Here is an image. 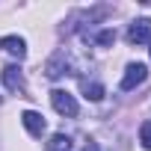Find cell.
Segmentation results:
<instances>
[{
    "label": "cell",
    "mask_w": 151,
    "mask_h": 151,
    "mask_svg": "<svg viewBox=\"0 0 151 151\" xmlns=\"http://www.w3.org/2000/svg\"><path fill=\"white\" fill-rule=\"evenodd\" d=\"M130 45H151V18H136L127 30Z\"/></svg>",
    "instance_id": "cell-3"
},
{
    "label": "cell",
    "mask_w": 151,
    "mask_h": 151,
    "mask_svg": "<svg viewBox=\"0 0 151 151\" xmlns=\"http://www.w3.org/2000/svg\"><path fill=\"white\" fill-rule=\"evenodd\" d=\"M95 42H98V45H104V47H107V45H113V42H116V30H101V33L95 36Z\"/></svg>",
    "instance_id": "cell-11"
},
{
    "label": "cell",
    "mask_w": 151,
    "mask_h": 151,
    "mask_svg": "<svg viewBox=\"0 0 151 151\" xmlns=\"http://www.w3.org/2000/svg\"><path fill=\"white\" fill-rule=\"evenodd\" d=\"M139 142H142L145 151H151V119L142 122V127H139Z\"/></svg>",
    "instance_id": "cell-10"
},
{
    "label": "cell",
    "mask_w": 151,
    "mask_h": 151,
    "mask_svg": "<svg viewBox=\"0 0 151 151\" xmlns=\"http://www.w3.org/2000/svg\"><path fill=\"white\" fill-rule=\"evenodd\" d=\"M21 124L27 127V133H30V136H42V133H45V127H47V124H45V119H42V113H36V110H24V113H21Z\"/></svg>",
    "instance_id": "cell-5"
},
{
    "label": "cell",
    "mask_w": 151,
    "mask_h": 151,
    "mask_svg": "<svg viewBox=\"0 0 151 151\" xmlns=\"http://www.w3.org/2000/svg\"><path fill=\"white\" fill-rule=\"evenodd\" d=\"M145 77H148V68L142 65V62H127V68H124V74H122V89L124 92H130V89H136L139 83H145Z\"/></svg>",
    "instance_id": "cell-2"
},
{
    "label": "cell",
    "mask_w": 151,
    "mask_h": 151,
    "mask_svg": "<svg viewBox=\"0 0 151 151\" xmlns=\"http://www.w3.org/2000/svg\"><path fill=\"white\" fill-rule=\"evenodd\" d=\"M50 104H53V110H56L59 116H68V119H74V116L80 113V107H77V101H74V95L65 92V89H53V92H50Z\"/></svg>",
    "instance_id": "cell-1"
},
{
    "label": "cell",
    "mask_w": 151,
    "mask_h": 151,
    "mask_svg": "<svg viewBox=\"0 0 151 151\" xmlns=\"http://www.w3.org/2000/svg\"><path fill=\"white\" fill-rule=\"evenodd\" d=\"M83 92H86V98H89V101H101V98H104V86H101V83H95V80H92V83H89V80H83Z\"/></svg>",
    "instance_id": "cell-8"
},
{
    "label": "cell",
    "mask_w": 151,
    "mask_h": 151,
    "mask_svg": "<svg viewBox=\"0 0 151 151\" xmlns=\"http://www.w3.org/2000/svg\"><path fill=\"white\" fill-rule=\"evenodd\" d=\"M68 145H71V139H68V136H62V133H56V136H50L47 151H68Z\"/></svg>",
    "instance_id": "cell-9"
},
{
    "label": "cell",
    "mask_w": 151,
    "mask_h": 151,
    "mask_svg": "<svg viewBox=\"0 0 151 151\" xmlns=\"http://www.w3.org/2000/svg\"><path fill=\"white\" fill-rule=\"evenodd\" d=\"M83 151H101V148H98V142H86V145H83Z\"/></svg>",
    "instance_id": "cell-12"
},
{
    "label": "cell",
    "mask_w": 151,
    "mask_h": 151,
    "mask_svg": "<svg viewBox=\"0 0 151 151\" xmlns=\"http://www.w3.org/2000/svg\"><path fill=\"white\" fill-rule=\"evenodd\" d=\"M0 47H3L9 56H15V59H24L27 56V42L21 36H3V39H0Z\"/></svg>",
    "instance_id": "cell-6"
},
{
    "label": "cell",
    "mask_w": 151,
    "mask_h": 151,
    "mask_svg": "<svg viewBox=\"0 0 151 151\" xmlns=\"http://www.w3.org/2000/svg\"><path fill=\"white\" fill-rule=\"evenodd\" d=\"M3 83H6V89H12V92H21V89H24V74H21L18 65H6V68H3Z\"/></svg>",
    "instance_id": "cell-7"
},
{
    "label": "cell",
    "mask_w": 151,
    "mask_h": 151,
    "mask_svg": "<svg viewBox=\"0 0 151 151\" xmlns=\"http://www.w3.org/2000/svg\"><path fill=\"white\" fill-rule=\"evenodd\" d=\"M45 74L50 80H59L62 74H68V56H65V50H56L50 59H47V65H45Z\"/></svg>",
    "instance_id": "cell-4"
}]
</instances>
